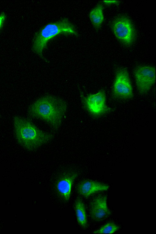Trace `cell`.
I'll list each match as a JSON object with an SVG mask.
<instances>
[{"label": "cell", "instance_id": "1", "mask_svg": "<svg viewBox=\"0 0 156 234\" xmlns=\"http://www.w3.org/2000/svg\"><path fill=\"white\" fill-rule=\"evenodd\" d=\"M67 108V103L64 100L46 95L34 102L29 107L28 113L31 117L43 120L57 130L61 126Z\"/></svg>", "mask_w": 156, "mask_h": 234}, {"label": "cell", "instance_id": "2", "mask_svg": "<svg viewBox=\"0 0 156 234\" xmlns=\"http://www.w3.org/2000/svg\"><path fill=\"white\" fill-rule=\"evenodd\" d=\"M15 134L19 143L27 150L34 151L48 143L53 134L39 129L30 121L16 116L13 121Z\"/></svg>", "mask_w": 156, "mask_h": 234}, {"label": "cell", "instance_id": "3", "mask_svg": "<svg viewBox=\"0 0 156 234\" xmlns=\"http://www.w3.org/2000/svg\"><path fill=\"white\" fill-rule=\"evenodd\" d=\"M70 34L76 37L79 34L74 26L67 18L48 23L35 34L32 45L33 51L42 57V52L48 42L60 34Z\"/></svg>", "mask_w": 156, "mask_h": 234}, {"label": "cell", "instance_id": "4", "mask_svg": "<svg viewBox=\"0 0 156 234\" xmlns=\"http://www.w3.org/2000/svg\"><path fill=\"white\" fill-rule=\"evenodd\" d=\"M114 96L121 99H129L133 97L132 86L127 69L120 68L117 71L113 87Z\"/></svg>", "mask_w": 156, "mask_h": 234}, {"label": "cell", "instance_id": "5", "mask_svg": "<svg viewBox=\"0 0 156 234\" xmlns=\"http://www.w3.org/2000/svg\"><path fill=\"white\" fill-rule=\"evenodd\" d=\"M134 75L137 89L142 94L148 92L155 82V68L154 66H138L134 70Z\"/></svg>", "mask_w": 156, "mask_h": 234}, {"label": "cell", "instance_id": "6", "mask_svg": "<svg viewBox=\"0 0 156 234\" xmlns=\"http://www.w3.org/2000/svg\"><path fill=\"white\" fill-rule=\"evenodd\" d=\"M113 32L117 38L127 45H130L134 41L135 33L130 20L125 17L118 18L112 25Z\"/></svg>", "mask_w": 156, "mask_h": 234}, {"label": "cell", "instance_id": "7", "mask_svg": "<svg viewBox=\"0 0 156 234\" xmlns=\"http://www.w3.org/2000/svg\"><path fill=\"white\" fill-rule=\"evenodd\" d=\"M83 101L86 110L93 115H102L109 109L106 104V94L103 90L88 95L83 98Z\"/></svg>", "mask_w": 156, "mask_h": 234}, {"label": "cell", "instance_id": "8", "mask_svg": "<svg viewBox=\"0 0 156 234\" xmlns=\"http://www.w3.org/2000/svg\"><path fill=\"white\" fill-rule=\"evenodd\" d=\"M78 175L77 172L68 170L62 173L58 178L56 184L57 190L64 200L69 199L73 184Z\"/></svg>", "mask_w": 156, "mask_h": 234}, {"label": "cell", "instance_id": "9", "mask_svg": "<svg viewBox=\"0 0 156 234\" xmlns=\"http://www.w3.org/2000/svg\"><path fill=\"white\" fill-rule=\"evenodd\" d=\"M110 214L107 206L106 196H98L93 200L91 204L90 214L93 219L97 221H101Z\"/></svg>", "mask_w": 156, "mask_h": 234}, {"label": "cell", "instance_id": "10", "mask_svg": "<svg viewBox=\"0 0 156 234\" xmlns=\"http://www.w3.org/2000/svg\"><path fill=\"white\" fill-rule=\"evenodd\" d=\"M109 186L107 185L90 180H85L80 183L77 186L79 194L87 197L92 194L100 191L106 190Z\"/></svg>", "mask_w": 156, "mask_h": 234}, {"label": "cell", "instance_id": "11", "mask_svg": "<svg viewBox=\"0 0 156 234\" xmlns=\"http://www.w3.org/2000/svg\"><path fill=\"white\" fill-rule=\"evenodd\" d=\"M75 210L77 222L83 228L87 227V220L84 204L80 198L76 200L74 205Z\"/></svg>", "mask_w": 156, "mask_h": 234}, {"label": "cell", "instance_id": "12", "mask_svg": "<svg viewBox=\"0 0 156 234\" xmlns=\"http://www.w3.org/2000/svg\"><path fill=\"white\" fill-rule=\"evenodd\" d=\"M89 17L94 27L96 28H99L104 20L102 5L99 4L91 10L89 13Z\"/></svg>", "mask_w": 156, "mask_h": 234}, {"label": "cell", "instance_id": "13", "mask_svg": "<svg viewBox=\"0 0 156 234\" xmlns=\"http://www.w3.org/2000/svg\"><path fill=\"white\" fill-rule=\"evenodd\" d=\"M119 227L112 222H108L93 232V233H113L118 230Z\"/></svg>", "mask_w": 156, "mask_h": 234}, {"label": "cell", "instance_id": "14", "mask_svg": "<svg viewBox=\"0 0 156 234\" xmlns=\"http://www.w3.org/2000/svg\"><path fill=\"white\" fill-rule=\"evenodd\" d=\"M6 18V15L4 13L0 14V30L2 28Z\"/></svg>", "mask_w": 156, "mask_h": 234}, {"label": "cell", "instance_id": "15", "mask_svg": "<svg viewBox=\"0 0 156 234\" xmlns=\"http://www.w3.org/2000/svg\"><path fill=\"white\" fill-rule=\"evenodd\" d=\"M103 2L107 5H110L112 4H116L118 3V1H104Z\"/></svg>", "mask_w": 156, "mask_h": 234}]
</instances>
